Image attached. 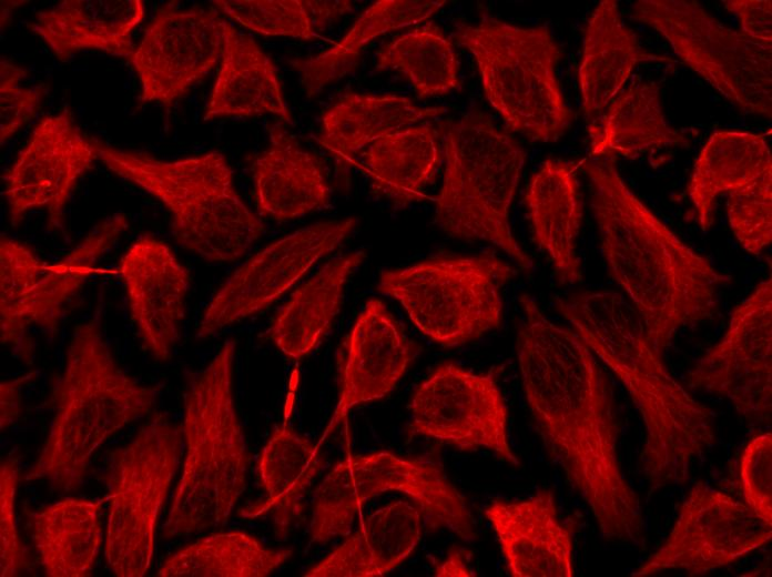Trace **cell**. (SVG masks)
Wrapping results in <instances>:
<instances>
[{
    "instance_id": "cell-1",
    "label": "cell",
    "mask_w": 772,
    "mask_h": 577,
    "mask_svg": "<svg viewBox=\"0 0 772 577\" xmlns=\"http://www.w3.org/2000/svg\"><path fill=\"white\" fill-rule=\"evenodd\" d=\"M519 304V373L546 449L588 505L602 537L642 547V508L621 468L612 393L599 360L571 327L549 320L531 295L521 294Z\"/></svg>"
},
{
    "instance_id": "cell-2",
    "label": "cell",
    "mask_w": 772,
    "mask_h": 577,
    "mask_svg": "<svg viewBox=\"0 0 772 577\" xmlns=\"http://www.w3.org/2000/svg\"><path fill=\"white\" fill-rule=\"evenodd\" d=\"M591 185V207L609 273L663 357L677 332L712 317L718 293L732 281L682 242L631 191L614 161L579 162Z\"/></svg>"
},
{
    "instance_id": "cell-3",
    "label": "cell",
    "mask_w": 772,
    "mask_h": 577,
    "mask_svg": "<svg viewBox=\"0 0 772 577\" xmlns=\"http://www.w3.org/2000/svg\"><path fill=\"white\" fill-rule=\"evenodd\" d=\"M558 312L621 382L641 417V467L651 490L684 484L695 457L715 442L712 412L669 373L640 316L612 291L558 298Z\"/></svg>"
},
{
    "instance_id": "cell-4",
    "label": "cell",
    "mask_w": 772,
    "mask_h": 577,
    "mask_svg": "<svg viewBox=\"0 0 772 577\" xmlns=\"http://www.w3.org/2000/svg\"><path fill=\"white\" fill-rule=\"evenodd\" d=\"M101 315L96 307L72 333L53 388L49 433L26 480H45L62 492L79 489L95 452L158 402L161 385L141 384L116 363Z\"/></svg>"
},
{
    "instance_id": "cell-5",
    "label": "cell",
    "mask_w": 772,
    "mask_h": 577,
    "mask_svg": "<svg viewBox=\"0 0 772 577\" xmlns=\"http://www.w3.org/2000/svg\"><path fill=\"white\" fill-rule=\"evenodd\" d=\"M235 348L236 342L226 340L187 378L182 425L185 455L164 538L225 525L246 487L250 455L234 399Z\"/></svg>"
},
{
    "instance_id": "cell-6",
    "label": "cell",
    "mask_w": 772,
    "mask_h": 577,
    "mask_svg": "<svg viewBox=\"0 0 772 577\" xmlns=\"http://www.w3.org/2000/svg\"><path fill=\"white\" fill-rule=\"evenodd\" d=\"M98 159L114 174L158 199L170 212L180 246L215 263L241 259L264 224L238 195L225 156L210 151L160 160L94 139Z\"/></svg>"
},
{
    "instance_id": "cell-7",
    "label": "cell",
    "mask_w": 772,
    "mask_h": 577,
    "mask_svg": "<svg viewBox=\"0 0 772 577\" xmlns=\"http://www.w3.org/2000/svg\"><path fill=\"white\" fill-rule=\"evenodd\" d=\"M439 132L445 173L435 199L436 224L455 239L488 242L530 270L532 260L509 224L525 150L477 108L443 123Z\"/></svg>"
},
{
    "instance_id": "cell-8",
    "label": "cell",
    "mask_w": 772,
    "mask_h": 577,
    "mask_svg": "<svg viewBox=\"0 0 772 577\" xmlns=\"http://www.w3.org/2000/svg\"><path fill=\"white\" fill-rule=\"evenodd\" d=\"M455 39L476 61L484 92L515 132L555 142L573 121L556 74L561 48L547 26L518 27L488 12L457 22Z\"/></svg>"
},
{
    "instance_id": "cell-9",
    "label": "cell",
    "mask_w": 772,
    "mask_h": 577,
    "mask_svg": "<svg viewBox=\"0 0 772 577\" xmlns=\"http://www.w3.org/2000/svg\"><path fill=\"white\" fill-rule=\"evenodd\" d=\"M387 492L409 497L429 529L445 528L464 540L476 537L466 499L441 464L383 451L348 455L333 466L314 495L311 540L325 544L348 535L359 509Z\"/></svg>"
},
{
    "instance_id": "cell-10",
    "label": "cell",
    "mask_w": 772,
    "mask_h": 577,
    "mask_svg": "<svg viewBox=\"0 0 772 577\" xmlns=\"http://www.w3.org/2000/svg\"><path fill=\"white\" fill-rule=\"evenodd\" d=\"M516 274L494 254L437 256L382 272L377 287L424 335L451 347L499 327L501 288Z\"/></svg>"
},
{
    "instance_id": "cell-11",
    "label": "cell",
    "mask_w": 772,
    "mask_h": 577,
    "mask_svg": "<svg viewBox=\"0 0 772 577\" xmlns=\"http://www.w3.org/2000/svg\"><path fill=\"white\" fill-rule=\"evenodd\" d=\"M128 227L126 216L114 213L54 264H48L29 246L1 234L0 340L13 356L26 365L33 363L30 328H39L49 338L57 336L67 307L98 273V261Z\"/></svg>"
},
{
    "instance_id": "cell-12",
    "label": "cell",
    "mask_w": 772,
    "mask_h": 577,
    "mask_svg": "<svg viewBox=\"0 0 772 577\" xmlns=\"http://www.w3.org/2000/svg\"><path fill=\"white\" fill-rule=\"evenodd\" d=\"M182 439V426L156 412L111 454L103 477L110 502L104 553L115 576H144L152 564L158 520L179 468Z\"/></svg>"
},
{
    "instance_id": "cell-13",
    "label": "cell",
    "mask_w": 772,
    "mask_h": 577,
    "mask_svg": "<svg viewBox=\"0 0 772 577\" xmlns=\"http://www.w3.org/2000/svg\"><path fill=\"white\" fill-rule=\"evenodd\" d=\"M632 18L660 33L688 67L740 110L771 118L772 44L722 24L692 0H639Z\"/></svg>"
},
{
    "instance_id": "cell-14",
    "label": "cell",
    "mask_w": 772,
    "mask_h": 577,
    "mask_svg": "<svg viewBox=\"0 0 772 577\" xmlns=\"http://www.w3.org/2000/svg\"><path fill=\"white\" fill-rule=\"evenodd\" d=\"M500 372L501 366L475 373L453 362L439 365L412 395L408 437L423 436L461 451L489 449L519 466L508 439Z\"/></svg>"
},
{
    "instance_id": "cell-15",
    "label": "cell",
    "mask_w": 772,
    "mask_h": 577,
    "mask_svg": "<svg viewBox=\"0 0 772 577\" xmlns=\"http://www.w3.org/2000/svg\"><path fill=\"white\" fill-rule=\"evenodd\" d=\"M771 537L772 525L744 502L699 482L680 505L667 539L631 576L668 570L702 576L759 549Z\"/></svg>"
},
{
    "instance_id": "cell-16",
    "label": "cell",
    "mask_w": 772,
    "mask_h": 577,
    "mask_svg": "<svg viewBox=\"0 0 772 577\" xmlns=\"http://www.w3.org/2000/svg\"><path fill=\"white\" fill-rule=\"evenodd\" d=\"M689 388L722 396L754 425L772 411V281L760 282L733 310L722 338L688 373Z\"/></svg>"
},
{
    "instance_id": "cell-17",
    "label": "cell",
    "mask_w": 772,
    "mask_h": 577,
    "mask_svg": "<svg viewBox=\"0 0 772 577\" xmlns=\"http://www.w3.org/2000/svg\"><path fill=\"white\" fill-rule=\"evenodd\" d=\"M355 217L318 222L267 245L240 266L206 306L196 338L213 336L277 300L352 233Z\"/></svg>"
},
{
    "instance_id": "cell-18",
    "label": "cell",
    "mask_w": 772,
    "mask_h": 577,
    "mask_svg": "<svg viewBox=\"0 0 772 577\" xmlns=\"http://www.w3.org/2000/svg\"><path fill=\"white\" fill-rule=\"evenodd\" d=\"M224 22L213 9L163 4L130 59L140 80L139 100L170 110L221 59Z\"/></svg>"
},
{
    "instance_id": "cell-19",
    "label": "cell",
    "mask_w": 772,
    "mask_h": 577,
    "mask_svg": "<svg viewBox=\"0 0 772 577\" xmlns=\"http://www.w3.org/2000/svg\"><path fill=\"white\" fill-rule=\"evenodd\" d=\"M96 159L94 139L75 124L69 109L43 117L3 175L11 225L17 226L29 211L44 207L49 230L63 232L68 199Z\"/></svg>"
},
{
    "instance_id": "cell-20",
    "label": "cell",
    "mask_w": 772,
    "mask_h": 577,
    "mask_svg": "<svg viewBox=\"0 0 772 577\" xmlns=\"http://www.w3.org/2000/svg\"><path fill=\"white\" fill-rule=\"evenodd\" d=\"M418 353L419 346L385 304L369 300L338 350V401L323 439L352 408L388 395Z\"/></svg>"
},
{
    "instance_id": "cell-21",
    "label": "cell",
    "mask_w": 772,
    "mask_h": 577,
    "mask_svg": "<svg viewBox=\"0 0 772 577\" xmlns=\"http://www.w3.org/2000/svg\"><path fill=\"white\" fill-rule=\"evenodd\" d=\"M119 273L142 344L158 361H167L181 337L189 271L170 246L146 234L122 255Z\"/></svg>"
},
{
    "instance_id": "cell-22",
    "label": "cell",
    "mask_w": 772,
    "mask_h": 577,
    "mask_svg": "<svg viewBox=\"0 0 772 577\" xmlns=\"http://www.w3.org/2000/svg\"><path fill=\"white\" fill-rule=\"evenodd\" d=\"M484 514L511 576H573L575 524L560 522L551 489H540L520 500L495 499Z\"/></svg>"
},
{
    "instance_id": "cell-23",
    "label": "cell",
    "mask_w": 772,
    "mask_h": 577,
    "mask_svg": "<svg viewBox=\"0 0 772 577\" xmlns=\"http://www.w3.org/2000/svg\"><path fill=\"white\" fill-rule=\"evenodd\" d=\"M144 17L141 0H63L37 12L28 28L61 62L83 50H98L130 61L133 30Z\"/></svg>"
},
{
    "instance_id": "cell-24",
    "label": "cell",
    "mask_w": 772,
    "mask_h": 577,
    "mask_svg": "<svg viewBox=\"0 0 772 577\" xmlns=\"http://www.w3.org/2000/svg\"><path fill=\"white\" fill-rule=\"evenodd\" d=\"M578 166L579 162L547 159L532 174L525 196L534 240L548 255L561 284L582 279L577 254L582 223Z\"/></svg>"
},
{
    "instance_id": "cell-25",
    "label": "cell",
    "mask_w": 772,
    "mask_h": 577,
    "mask_svg": "<svg viewBox=\"0 0 772 577\" xmlns=\"http://www.w3.org/2000/svg\"><path fill=\"white\" fill-rule=\"evenodd\" d=\"M267 148L248 158L258 212L292 220L328 205L329 188L317 159L282 124L268 128Z\"/></svg>"
},
{
    "instance_id": "cell-26",
    "label": "cell",
    "mask_w": 772,
    "mask_h": 577,
    "mask_svg": "<svg viewBox=\"0 0 772 577\" xmlns=\"http://www.w3.org/2000/svg\"><path fill=\"white\" fill-rule=\"evenodd\" d=\"M674 62L648 52L620 16L616 0H603L591 12L583 34L578 80L582 109L595 122L621 91L632 70L641 62Z\"/></svg>"
},
{
    "instance_id": "cell-27",
    "label": "cell",
    "mask_w": 772,
    "mask_h": 577,
    "mask_svg": "<svg viewBox=\"0 0 772 577\" xmlns=\"http://www.w3.org/2000/svg\"><path fill=\"white\" fill-rule=\"evenodd\" d=\"M423 515L412 502L387 504L338 547L311 567L307 577L384 576L409 557L420 540Z\"/></svg>"
},
{
    "instance_id": "cell-28",
    "label": "cell",
    "mask_w": 772,
    "mask_h": 577,
    "mask_svg": "<svg viewBox=\"0 0 772 577\" xmlns=\"http://www.w3.org/2000/svg\"><path fill=\"white\" fill-rule=\"evenodd\" d=\"M324 459L315 445L293 427L277 426L261 451L257 474L266 497L240 512L245 518L270 515L277 539H285L304 512L306 493Z\"/></svg>"
},
{
    "instance_id": "cell-29",
    "label": "cell",
    "mask_w": 772,
    "mask_h": 577,
    "mask_svg": "<svg viewBox=\"0 0 772 577\" xmlns=\"http://www.w3.org/2000/svg\"><path fill=\"white\" fill-rule=\"evenodd\" d=\"M266 113L292 122L276 69L251 37L225 21L221 65L204 120Z\"/></svg>"
},
{
    "instance_id": "cell-30",
    "label": "cell",
    "mask_w": 772,
    "mask_h": 577,
    "mask_svg": "<svg viewBox=\"0 0 772 577\" xmlns=\"http://www.w3.org/2000/svg\"><path fill=\"white\" fill-rule=\"evenodd\" d=\"M590 156L634 159L667 146H689L690 138L664 118L660 83L634 79L588 125Z\"/></svg>"
},
{
    "instance_id": "cell-31",
    "label": "cell",
    "mask_w": 772,
    "mask_h": 577,
    "mask_svg": "<svg viewBox=\"0 0 772 577\" xmlns=\"http://www.w3.org/2000/svg\"><path fill=\"white\" fill-rule=\"evenodd\" d=\"M446 111L444 107H418L396 94L348 92L323 113L317 141L338 165L347 169L377 139Z\"/></svg>"
},
{
    "instance_id": "cell-32",
    "label": "cell",
    "mask_w": 772,
    "mask_h": 577,
    "mask_svg": "<svg viewBox=\"0 0 772 577\" xmlns=\"http://www.w3.org/2000/svg\"><path fill=\"white\" fill-rule=\"evenodd\" d=\"M355 168L369 179L374 195L394 207L424 198L443 159L440 132L430 124L408 126L370 143Z\"/></svg>"
},
{
    "instance_id": "cell-33",
    "label": "cell",
    "mask_w": 772,
    "mask_h": 577,
    "mask_svg": "<svg viewBox=\"0 0 772 577\" xmlns=\"http://www.w3.org/2000/svg\"><path fill=\"white\" fill-rule=\"evenodd\" d=\"M100 499L67 497L29 514L30 532L41 566L51 577H85L101 543Z\"/></svg>"
},
{
    "instance_id": "cell-34",
    "label": "cell",
    "mask_w": 772,
    "mask_h": 577,
    "mask_svg": "<svg viewBox=\"0 0 772 577\" xmlns=\"http://www.w3.org/2000/svg\"><path fill=\"white\" fill-rule=\"evenodd\" d=\"M365 256L355 251L329 261L293 293L267 332L282 353L301 358L319 344L341 308L349 276Z\"/></svg>"
},
{
    "instance_id": "cell-35",
    "label": "cell",
    "mask_w": 772,
    "mask_h": 577,
    "mask_svg": "<svg viewBox=\"0 0 772 577\" xmlns=\"http://www.w3.org/2000/svg\"><path fill=\"white\" fill-rule=\"evenodd\" d=\"M772 170L764 135L742 131H717L701 149L689 183L690 201L702 231L713 222L719 196L754 181Z\"/></svg>"
},
{
    "instance_id": "cell-36",
    "label": "cell",
    "mask_w": 772,
    "mask_h": 577,
    "mask_svg": "<svg viewBox=\"0 0 772 577\" xmlns=\"http://www.w3.org/2000/svg\"><path fill=\"white\" fill-rule=\"evenodd\" d=\"M446 4L444 0H379L355 20L349 31L331 49L306 58L288 60L299 73L308 98L352 72L363 49L377 37L429 19Z\"/></svg>"
},
{
    "instance_id": "cell-37",
    "label": "cell",
    "mask_w": 772,
    "mask_h": 577,
    "mask_svg": "<svg viewBox=\"0 0 772 577\" xmlns=\"http://www.w3.org/2000/svg\"><path fill=\"white\" fill-rule=\"evenodd\" d=\"M292 548H270L244 532L216 533L177 550L158 571L163 577H265Z\"/></svg>"
},
{
    "instance_id": "cell-38",
    "label": "cell",
    "mask_w": 772,
    "mask_h": 577,
    "mask_svg": "<svg viewBox=\"0 0 772 577\" xmlns=\"http://www.w3.org/2000/svg\"><path fill=\"white\" fill-rule=\"evenodd\" d=\"M376 68L402 73L419 99L447 94L460 83L453 42L433 22L416 27L384 45L376 54Z\"/></svg>"
},
{
    "instance_id": "cell-39",
    "label": "cell",
    "mask_w": 772,
    "mask_h": 577,
    "mask_svg": "<svg viewBox=\"0 0 772 577\" xmlns=\"http://www.w3.org/2000/svg\"><path fill=\"white\" fill-rule=\"evenodd\" d=\"M727 195L728 221L734 236L744 251L760 255L772 241V170Z\"/></svg>"
},
{
    "instance_id": "cell-40",
    "label": "cell",
    "mask_w": 772,
    "mask_h": 577,
    "mask_svg": "<svg viewBox=\"0 0 772 577\" xmlns=\"http://www.w3.org/2000/svg\"><path fill=\"white\" fill-rule=\"evenodd\" d=\"M213 4L231 19L260 34L306 40L317 36L306 0H216Z\"/></svg>"
},
{
    "instance_id": "cell-41",
    "label": "cell",
    "mask_w": 772,
    "mask_h": 577,
    "mask_svg": "<svg viewBox=\"0 0 772 577\" xmlns=\"http://www.w3.org/2000/svg\"><path fill=\"white\" fill-rule=\"evenodd\" d=\"M19 456L12 452L0 466V575L18 576L30 565L28 551L19 536L16 496L20 479Z\"/></svg>"
},
{
    "instance_id": "cell-42",
    "label": "cell",
    "mask_w": 772,
    "mask_h": 577,
    "mask_svg": "<svg viewBox=\"0 0 772 577\" xmlns=\"http://www.w3.org/2000/svg\"><path fill=\"white\" fill-rule=\"evenodd\" d=\"M28 75L26 68L9 59H0V143L1 145L21 129L40 108L47 87L38 84L22 87L20 82Z\"/></svg>"
},
{
    "instance_id": "cell-43",
    "label": "cell",
    "mask_w": 772,
    "mask_h": 577,
    "mask_svg": "<svg viewBox=\"0 0 772 577\" xmlns=\"http://www.w3.org/2000/svg\"><path fill=\"white\" fill-rule=\"evenodd\" d=\"M740 485L744 503L765 523L772 525V435L753 436L743 448Z\"/></svg>"
},
{
    "instance_id": "cell-44",
    "label": "cell",
    "mask_w": 772,
    "mask_h": 577,
    "mask_svg": "<svg viewBox=\"0 0 772 577\" xmlns=\"http://www.w3.org/2000/svg\"><path fill=\"white\" fill-rule=\"evenodd\" d=\"M724 7L740 19L741 32L755 41L772 44L770 0H727Z\"/></svg>"
},
{
    "instance_id": "cell-45",
    "label": "cell",
    "mask_w": 772,
    "mask_h": 577,
    "mask_svg": "<svg viewBox=\"0 0 772 577\" xmlns=\"http://www.w3.org/2000/svg\"><path fill=\"white\" fill-rule=\"evenodd\" d=\"M35 370L0 383V427L8 429L22 413V389L37 378Z\"/></svg>"
},
{
    "instance_id": "cell-46",
    "label": "cell",
    "mask_w": 772,
    "mask_h": 577,
    "mask_svg": "<svg viewBox=\"0 0 772 577\" xmlns=\"http://www.w3.org/2000/svg\"><path fill=\"white\" fill-rule=\"evenodd\" d=\"M306 6L315 32H321L329 23L353 10L351 1H313L306 0Z\"/></svg>"
},
{
    "instance_id": "cell-47",
    "label": "cell",
    "mask_w": 772,
    "mask_h": 577,
    "mask_svg": "<svg viewBox=\"0 0 772 577\" xmlns=\"http://www.w3.org/2000/svg\"><path fill=\"white\" fill-rule=\"evenodd\" d=\"M470 553L461 548H453L446 557L435 566V575L445 576H474L469 567Z\"/></svg>"
}]
</instances>
